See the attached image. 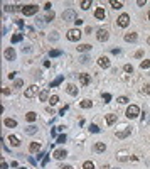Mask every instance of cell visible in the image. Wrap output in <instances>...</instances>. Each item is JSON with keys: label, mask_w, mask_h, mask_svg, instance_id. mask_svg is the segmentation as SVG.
<instances>
[{"label": "cell", "mask_w": 150, "mask_h": 169, "mask_svg": "<svg viewBox=\"0 0 150 169\" xmlns=\"http://www.w3.org/2000/svg\"><path fill=\"white\" fill-rule=\"evenodd\" d=\"M103 100H105V103H108V102L112 100V95L110 93H103Z\"/></svg>", "instance_id": "40"}, {"label": "cell", "mask_w": 150, "mask_h": 169, "mask_svg": "<svg viewBox=\"0 0 150 169\" xmlns=\"http://www.w3.org/2000/svg\"><path fill=\"white\" fill-rule=\"evenodd\" d=\"M112 53H113V54H115V56H118V54H120L121 51H120V49H112Z\"/></svg>", "instance_id": "48"}, {"label": "cell", "mask_w": 150, "mask_h": 169, "mask_svg": "<svg viewBox=\"0 0 150 169\" xmlns=\"http://www.w3.org/2000/svg\"><path fill=\"white\" fill-rule=\"evenodd\" d=\"M66 92L69 95H73V96H76V95H78V88H76L74 85H68V86H66Z\"/></svg>", "instance_id": "16"}, {"label": "cell", "mask_w": 150, "mask_h": 169, "mask_svg": "<svg viewBox=\"0 0 150 169\" xmlns=\"http://www.w3.org/2000/svg\"><path fill=\"white\" fill-rule=\"evenodd\" d=\"M22 85H24V81H22V79H15V83H14V86H15V88H20Z\"/></svg>", "instance_id": "42"}, {"label": "cell", "mask_w": 150, "mask_h": 169, "mask_svg": "<svg viewBox=\"0 0 150 169\" xmlns=\"http://www.w3.org/2000/svg\"><path fill=\"white\" fill-rule=\"evenodd\" d=\"M79 5H81V9H83V10H88V9L91 7V0H81V2H79Z\"/></svg>", "instance_id": "21"}, {"label": "cell", "mask_w": 150, "mask_h": 169, "mask_svg": "<svg viewBox=\"0 0 150 169\" xmlns=\"http://www.w3.org/2000/svg\"><path fill=\"white\" fill-rule=\"evenodd\" d=\"M49 39H51V41H57V39H59L57 32H52V36H49Z\"/></svg>", "instance_id": "45"}, {"label": "cell", "mask_w": 150, "mask_h": 169, "mask_svg": "<svg viewBox=\"0 0 150 169\" xmlns=\"http://www.w3.org/2000/svg\"><path fill=\"white\" fill-rule=\"evenodd\" d=\"M147 42H149V44H150V37H149V39H147Z\"/></svg>", "instance_id": "58"}, {"label": "cell", "mask_w": 150, "mask_h": 169, "mask_svg": "<svg viewBox=\"0 0 150 169\" xmlns=\"http://www.w3.org/2000/svg\"><path fill=\"white\" fill-rule=\"evenodd\" d=\"M76 12L73 10V9H68L66 12H62V20L64 22H76Z\"/></svg>", "instance_id": "1"}, {"label": "cell", "mask_w": 150, "mask_h": 169, "mask_svg": "<svg viewBox=\"0 0 150 169\" xmlns=\"http://www.w3.org/2000/svg\"><path fill=\"white\" fill-rule=\"evenodd\" d=\"M140 68H142V69H149L150 68V61L149 59H143V61L140 63Z\"/></svg>", "instance_id": "31"}, {"label": "cell", "mask_w": 150, "mask_h": 169, "mask_svg": "<svg viewBox=\"0 0 150 169\" xmlns=\"http://www.w3.org/2000/svg\"><path fill=\"white\" fill-rule=\"evenodd\" d=\"M54 17H56V15H54V12H49V14H47V17H46V20H52Z\"/></svg>", "instance_id": "44"}, {"label": "cell", "mask_w": 150, "mask_h": 169, "mask_svg": "<svg viewBox=\"0 0 150 169\" xmlns=\"http://www.w3.org/2000/svg\"><path fill=\"white\" fill-rule=\"evenodd\" d=\"M142 125H150V115H145V113H143V117H142Z\"/></svg>", "instance_id": "33"}, {"label": "cell", "mask_w": 150, "mask_h": 169, "mask_svg": "<svg viewBox=\"0 0 150 169\" xmlns=\"http://www.w3.org/2000/svg\"><path fill=\"white\" fill-rule=\"evenodd\" d=\"M83 169H94V164L91 161H86V162L83 164Z\"/></svg>", "instance_id": "35"}, {"label": "cell", "mask_w": 150, "mask_h": 169, "mask_svg": "<svg viewBox=\"0 0 150 169\" xmlns=\"http://www.w3.org/2000/svg\"><path fill=\"white\" fill-rule=\"evenodd\" d=\"M74 24H76V25H81V24H83V20H81V19H76Z\"/></svg>", "instance_id": "54"}, {"label": "cell", "mask_w": 150, "mask_h": 169, "mask_svg": "<svg viewBox=\"0 0 150 169\" xmlns=\"http://www.w3.org/2000/svg\"><path fill=\"white\" fill-rule=\"evenodd\" d=\"M49 102H51V105H56L57 102H59V96H57V95H52V96H51V100H49Z\"/></svg>", "instance_id": "36"}, {"label": "cell", "mask_w": 150, "mask_h": 169, "mask_svg": "<svg viewBox=\"0 0 150 169\" xmlns=\"http://www.w3.org/2000/svg\"><path fill=\"white\" fill-rule=\"evenodd\" d=\"M36 118H37V113L36 112H29L25 115V120H27V122H36Z\"/></svg>", "instance_id": "19"}, {"label": "cell", "mask_w": 150, "mask_h": 169, "mask_svg": "<svg viewBox=\"0 0 150 169\" xmlns=\"http://www.w3.org/2000/svg\"><path fill=\"white\" fill-rule=\"evenodd\" d=\"M37 5H25V7H22V14L24 15H34L37 12Z\"/></svg>", "instance_id": "4"}, {"label": "cell", "mask_w": 150, "mask_h": 169, "mask_svg": "<svg viewBox=\"0 0 150 169\" xmlns=\"http://www.w3.org/2000/svg\"><path fill=\"white\" fill-rule=\"evenodd\" d=\"M2 169H9V166H7V162H5V161H2Z\"/></svg>", "instance_id": "51"}, {"label": "cell", "mask_w": 150, "mask_h": 169, "mask_svg": "<svg viewBox=\"0 0 150 169\" xmlns=\"http://www.w3.org/2000/svg\"><path fill=\"white\" fill-rule=\"evenodd\" d=\"M110 5H112L113 9H116V10L123 7V3H121V2H116V0H110Z\"/></svg>", "instance_id": "26"}, {"label": "cell", "mask_w": 150, "mask_h": 169, "mask_svg": "<svg viewBox=\"0 0 150 169\" xmlns=\"http://www.w3.org/2000/svg\"><path fill=\"white\" fill-rule=\"evenodd\" d=\"M79 105H81V108H91V107H93V102H90V100H83Z\"/></svg>", "instance_id": "25"}, {"label": "cell", "mask_w": 150, "mask_h": 169, "mask_svg": "<svg viewBox=\"0 0 150 169\" xmlns=\"http://www.w3.org/2000/svg\"><path fill=\"white\" fill-rule=\"evenodd\" d=\"M54 157H56L57 161H62V159L68 157V152L64 149H57V150H54Z\"/></svg>", "instance_id": "9"}, {"label": "cell", "mask_w": 150, "mask_h": 169, "mask_svg": "<svg viewBox=\"0 0 150 169\" xmlns=\"http://www.w3.org/2000/svg\"><path fill=\"white\" fill-rule=\"evenodd\" d=\"M66 37L69 39V41H73V42H76V41L81 39V31L79 29H69L68 34H66Z\"/></svg>", "instance_id": "2"}, {"label": "cell", "mask_w": 150, "mask_h": 169, "mask_svg": "<svg viewBox=\"0 0 150 169\" xmlns=\"http://www.w3.org/2000/svg\"><path fill=\"white\" fill-rule=\"evenodd\" d=\"M94 150H96V152H105V150H106L105 142H96V144H94Z\"/></svg>", "instance_id": "15"}, {"label": "cell", "mask_w": 150, "mask_h": 169, "mask_svg": "<svg viewBox=\"0 0 150 169\" xmlns=\"http://www.w3.org/2000/svg\"><path fill=\"white\" fill-rule=\"evenodd\" d=\"M68 108H69V107H68V105H64V107H62V108L59 110V115H64V113L68 112Z\"/></svg>", "instance_id": "43"}, {"label": "cell", "mask_w": 150, "mask_h": 169, "mask_svg": "<svg viewBox=\"0 0 150 169\" xmlns=\"http://www.w3.org/2000/svg\"><path fill=\"white\" fill-rule=\"evenodd\" d=\"M15 24H17V25H19V27H24V22H22V20H17V22H15Z\"/></svg>", "instance_id": "53"}, {"label": "cell", "mask_w": 150, "mask_h": 169, "mask_svg": "<svg viewBox=\"0 0 150 169\" xmlns=\"http://www.w3.org/2000/svg\"><path fill=\"white\" fill-rule=\"evenodd\" d=\"M145 92H147V93L150 95V85H147V86H145Z\"/></svg>", "instance_id": "55"}, {"label": "cell", "mask_w": 150, "mask_h": 169, "mask_svg": "<svg viewBox=\"0 0 150 169\" xmlns=\"http://www.w3.org/2000/svg\"><path fill=\"white\" fill-rule=\"evenodd\" d=\"M123 69H125L127 73H133V66H131V64H125V66H123Z\"/></svg>", "instance_id": "38"}, {"label": "cell", "mask_w": 150, "mask_h": 169, "mask_svg": "<svg viewBox=\"0 0 150 169\" xmlns=\"http://www.w3.org/2000/svg\"><path fill=\"white\" fill-rule=\"evenodd\" d=\"M66 140H68V137H66V134H62V135H59V137L56 139V142H57V144H64Z\"/></svg>", "instance_id": "34"}, {"label": "cell", "mask_w": 150, "mask_h": 169, "mask_svg": "<svg viewBox=\"0 0 150 169\" xmlns=\"http://www.w3.org/2000/svg\"><path fill=\"white\" fill-rule=\"evenodd\" d=\"M149 19H150V12H149Z\"/></svg>", "instance_id": "59"}, {"label": "cell", "mask_w": 150, "mask_h": 169, "mask_svg": "<svg viewBox=\"0 0 150 169\" xmlns=\"http://www.w3.org/2000/svg\"><path fill=\"white\" fill-rule=\"evenodd\" d=\"M116 24H118V27H127L128 24H130V17L127 15V14H121L118 20H116Z\"/></svg>", "instance_id": "5"}, {"label": "cell", "mask_w": 150, "mask_h": 169, "mask_svg": "<svg viewBox=\"0 0 150 169\" xmlns=\"http://www.w3.org/2000/svg\"><path fill=\"white\" fill-rule=\"evenodd\" d=\"M79 61H81L83 64H86V63L90 61V56H81V57H79Z\"/></svg>", "instance_id": "41"}, {"label": "cell", "mask_w": 150, "mask_h": 169, "mask_svg": "<svg viewBox=\"0 0 150 169\" xmlns=\"http://www.w3.org/2000/svg\"><path fill=\"white\" fill-rule=\"evenodd\" d=\"M96 37H98V41H101V42H105V41H108V31L106 29H100L98 31V34H96Z\"/></svg>", "instance_id": "8"}, {"label": "cell", "mask_w": 150, "mask_h": 169, "mask_svg": "<svg viewBox=\"0 0 150 169\" xmlns=\"http://www.w3.org/2000/svg\"><path fill=\"white\" fill-rule=\"evenodd\" d=\"M59 169H73V168H71V166H61Z\"/></svg>", "instance_id": "56"}, {"label": "cell", "mask_w": 150, "mask_h": 169, "mask_svg": "<svg viewBox=\"0 0 150 169\" xmlns=\"http://www.w3.org/2000/svg\"><path fill=\"white\" fill-rule=\"evenodd\" d=\"M22 37H24V34H15V36H12V39H10V41L15 44V42H20V41H22Z\"/></svg>", "instance_id": "32"}, {"label": "cell", "mask_w": 150, "mask_h": 169, "mask_svg": "<svg viewBox=\"0 0 150 169\" xmlns=\"http://www.w3.org/2000/svg\"><path fill=\"white\" fill-rule=\"evenodd\" d=\"M131 134V129L130 127H123V130H116L115 132V135H116V137H118V139H125V137H128V135H130Z\"/></svg>", "instance_id": "7"}, {"label": "cell", "mask_w": 150, "mask_h": 169, "mask_svg": "<svg viewBox=\"0 0 150 169\" xmlns=\"http://www.w3.org/2000/svg\"><path fill=\"white\" fill-rule=\"evenodd\" d=\"M51 7H52V5H51V2H47V3L44 5V9H46V10H51ZM51 12H52V10H51Z\"/></svg>", "instance_id": "46"}, {"label": "cell", "mask_w": 150, "mask_h": 169, "mask_svg": "<svg viewBox=\"0 0 150 169\" xmlns=\"http://www.w3.org/2000/svg\"><path fill=\"white\" fill-rule=\"evenodd\" d=\"M98 64H100L101 68H105V69H106V68H110V59H108L106 56L98 57Z\"/></svg>", "instance_id": "12"}, {"label": "cell", "mask_w": 150, "mask_h": 169, "mask_svg": "<svg viewBox=\"0 0 150 169\" xmlns=\"http://www.w3.org/2000/svg\"><path fill=\"white\" fill-rule=\"evenodd\" d=\"M62 79H64V76H62V75H61V76H57L56 79H54V81L51 83V88H54V86H59V85L62 83Z\"/></svg>", "instance_id": "24"}, {"label": "cell", "mask_w": 150, "mask_h": 169, "mask_svg": "<svg viewBox=\"0 0 150 169\" xmlns=\"http://www.w3.org/2000/svg\"><path fill=\"white\" fill-rule=\"evenodd\" d=\"M78 76H79V81H81L83 86H86V85L90 83V79H91V76L86 75V73H81V75H78Z\"/></svg>", "instance_id": "13"}, {"label": "cell", "mask_w": 150, "mask_h": 169, "mask_svg": "<svg viewBox=\"0 0 150 169\" xmlns=\"http://www.w3.org/2000/svg\"><path fill=\"white\" fill-rule=\"evenodd\" d=\"M116 102H118V103H128V98H127V96H118Z\"/></svg>", "instance_id": "39"}, {"label": "cell", "mask_w": 150, "mask_h": 169, "mask_svg": "<svg viewBox=\"0 0 150 169\" xmlns=\"http://www.w3.org/2000/svg\"><path fill=\"white\" fill-rule=\"evenodd\" d=\"M47 95H49V92H47V90H42V92L39 93V98H40V102H46V100H47Z\"/></svg>", "instance_id": "28"}, {"label": "cell", "mask_w": 150, "mask_h": 169, "mask_svg": "<svg viewBox=\"0 0 150 169\" xmlns=\"http://www.w3.org/2000/svg\"><path fill=\"white\" fill-rule=\"evenodd\" d=\"M9 142L14 146V147H17L20 144V140H19V137H15V135H9Z\"/></svg>", "instance_id": "18"}, {"label": "cell", "mask_w": 150, "mask_h": 169, "mask_svg": "<svg viewBox=\"0 0 150 169\" xmlns=\"http://www.w3.org/2000/svg\"><path fill=\"white\" fill-rule=\"evenodd\" d=\"M47 162H49V157H44V159H42V166H46Z\"/></svg>", "instance_id": "49"}, {"label": "cell", "mask_w": 150, "mask_h": 169, "mask_svg": "<svg viewBox=\"0 0 150 169\" xmlns=\"http://www.w3.org/2000/svg\"><path fill=\"white\" fill-rule=\"evenodd\" d=\"M62 54V51H59V49H52V51H49V56L51 57H57Z\"/></svg>", "instance_id": "30"}, {"label": "cell", "mask_w": 150, "mask_h": 169, "mask_svg": "<svg viewBox=\"0 0 150 169\" xmlns=\"http://www.w3.org/2000/svg\"><path fill=\"white\" fill-rule=\"evenodd\" d=\"M143 56V51H137V53H135V57H142Z\"/></svg>", "instance_id": "47"}, {"label": "cell", "mask_w": 150, "mask_h": 169, "mask_svg": "<svg viewBox=\"0 0 150 169\" xmlns=\"http://www.w3.org/2000/svg\"><path fill=\"white\" fill-rule=\"evenodd\" d=\"M78 51L79 53H88V51H91V46L90 44H79L78 46Z\"/></svg>", "instance_id": "17"}, {"label": "cell", "mask_w": 150, "mask_h": 169, "mask_svg": "<svg viewBox=\"0 0 150 169\" xmlns=\"http://www.w3.org/2000/svg\"><path fill=\"white\" fill-rule=\"evenodd\" d=\"M29 150H31V152H37V150H40V144H39V142H31Z\"/></svg>", "instance_id": "20"}, {"label": "cell", "mask_w": 150, "mask_h": 169, "mask_svg": "<svg viewBox=\"0 0 150 169\" xmlns=\"http://www.w3.org/2000/svg\"><path fill=\"white\" fill-rule=\"evenodd\" d=\"M37 132V127H34V125H29L27 129H25V134H29V135H32V134H36Z\"/></svg>", "instance_id": "29"}, {"label": "cell", "mask_w": 150, "mask_h": 169, "mask_svg": "<svg viewBox=\"0 0 150 169\" xmlns=\"http://www.w3.org/2000/svg\"><path fill=\"white\" fill-rule=\"evenodd\" d=\"M90 130L93 132V134H98V132H100V129H98V125H94V124H91V125H90Z\"/></svg>", "instance_id": "37"}, {"label": "cell", "mask_w": 150, "mask_h": 169, "mask_svg": "<svg viewBox=\"0 0 150 169\" xmlns=\"http://www.w3.org/2000/svg\"><path fill=\"white\" fill-rule=\"evenodd\" d=\"M101 169H110V166H108V164H103V166H101Z\"/></svg>", "instance_id": "57"}, {"label": "cell", "mask_w": 150, "mask_h": 169, "mask_svg": "<svg viewBox=\"0 0 150 169\" xmlns=\"http://www.w3.org/2000/svg\"><path fill=\"white\" fill-rule=\"evenodd\" d=\"M37 90H39L37 86H36V85H32V86H29V88L24 92V96H25V98H34V96L37 95Z\"/></svg>", "instance_id": "6"}, {"label": "cell", "mask_w": 150, "mask_h": 169, "mask_svg": "<svg viewBox=\"0 0 150 169\" xmlns=\"http://www.w3.org/2000/svg\"><path fill=\"white\" fill-rule=\"evenodd\" d=\"M94 17L98 20H103L106 17V12H105V9H101V7H98L96 10H94Z\"/></svg>", "instance_id": "11"}, {"label": "cell", "mask_w": 150, "mask_h": 169, "mask_svg": "<svg viewBox=\"0 0 150 169\" xmlns=\"http://www.w3.org/2000/svg\"><path fill=\"white\" fill-rule=\"evenodd\" d=\"M137 37H138V36H137L135 32H130V34H127V36H125V41H127V42H135Z\"/></svg>", "instance_id": "23"}, {"label": "cell", "mask_w": 150, "mask_h": 169, "mask_svg": "<svg viewBox=\"0 0 150 169\" xmlns=\"http://www.w3.org/2000/svg\"><path fill=\"white\" fill-rule=\"evenodd\" d=\"M116 159H118V161H127V159H128V157H127V152H125V150L118 152V154H116Z\"/></svg>", "instance_id": "27"}, {"label": "cell", "mask_w": 150, "mask_h": 169, "mask_svg": "<svg viewBox=\"0 0 150 169\" xmlns=\"http://www.w3.org/2000/svg\"><path fill=\"white\" fill-rule=\"evenodd\" d=\"M137 3H138V5H140V7H143V5H145V0H138V2H137Z\"/></svg>", "instance_id": "52"}, {"label": "cell", "mask_w": 150, "mask_h": 169, "mask_svg": "<svg viewBox=\"0 0 150 169\" xmlns=\"http://www.w3.org/2000/svg\"><path fill=\"white\" fill-rule=\"evenodd\" d=\"M46 112H47V113H51V115H52V113H54V110H52L51 107H47V108H46Z\"/></svg>", "instance_id": "50"}, {"label": "cell", "mask_w": 150, "mask_h": 169, "mask_svg": "<svg viewBox=\"0 0 150 169\" xmlns=\"http://www.w3.org/2000/svg\"><path fill=\"white\" fill-rule=\"evenodd\" d=\"M3 124H5V127H17V122L14 118H5Z\"/></svg>", "instance_id": "22"}, {"label": "cell", "mask_w": 150, "mask_h": 169, "mask_svg": "<svg viewBox=\"0 0 150 169\" xmlns=\"http://www.w3.org/2000/svg\"><path fill=\"white\" fill-rule=\"evenodd\" d=\"M5 59H7V61H14V59H15V51H14V47H7V49H5Z\"/></svg>", "instance_id": "10"}, {"label": "cell", "mask_w": 150, "mask_h": 169, "mask_svg": "<svg viewBox=\"0 0 150 169\" xmlns=\"http://www.w3.org/2000/svg\"><path fill=\"white\" fill-rule=\"evenodd\" d=\"M140 115V108L137 107V105H130L128 108H127V117L128 118H137Z\"/></svg>", "instance_id": "3"}, {"label": "cell", "mask_w": 150, "mask_h": 169, "mask_svg": "<svg viewBox=\"0 0 150 169\" xmlns=\"http://www.w3.org/2000/svg\"><path fill=\"white\" fill-rule=\"evenodd\" d=\"M116 118H118V117H116L115 113H108V115H106V124H108V125H113V124L116 122Z\"/></svg>", "instance_id": "14"}]
</instances>
